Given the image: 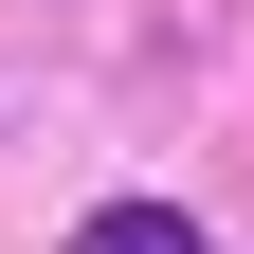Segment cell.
Segmentation results:
<instances>
[{
  "label": "cell",
  "instance_id": "6da1fadb",
  "mask_svg": "<svg viewBox=\"0 0 254 254\" xmlns=\"http://www.w3.org/2000/svg\"><path fill=\"white\" fill-rule=\"evenodd\" d=\"M91 254H182V218H164V200H109V218H91Z\"/></svg>",
  "mask_w": 254,
  "mask_h": 254
}]
</instances>
